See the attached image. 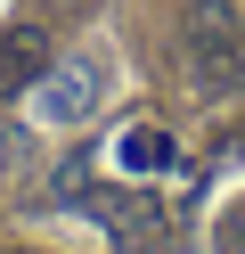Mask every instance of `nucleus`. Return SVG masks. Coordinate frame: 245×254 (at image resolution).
I'll list each match as a JSON object with an SVG mask.
<instances>
[{"label":"nucleus","mask_w":245,"mask_h":254,"mask_svg":"<svg viewBox=\"0 0 245 254\" xmlns=\"http://www.w3.org/2000/svg\"><path fill=\"white\" fill-rule=\"evenodd\" d=\"M98 90H106V66L98 58H65V66H49L41 82H33V107H41L49 123H74L98 107Z\"/></svg>","instance_id":"obj_2"},{"label":"nucleus","mask_w":245,"mask_h":254,"mask_svg":"<svg viewBox=\"0 0 245 254\" xmlns=\"http://www.w3.org/2000/svg\"><path fill=\"white\" fill-rule=\"evenodd\" d=\"M163 254H180V246H163Z\"/></svg>","instance_id":"obj_6"},{"label":"nucleus","mask_w":245,"mask_h":254,"mask_svg":"<svg viewBox=\"0 0 245 254\" xmlns=\"http://www.w3.org/2000/svg\"><path fill=\"white\" fill-rule=\"evenodd\" d=\"M57 197H90V156H65V172H57Z\"/></svg>","instance_id":"obj_5"},{"label":"nucleus","mask_w":245,"mask_h":254,"mask_svg":"<svg viewBox=\"0 0 245 254\" xmlns=\"http://www.w3.org/2000/svg\"><path fill=\"white\" fill-rule=\"evenodd\" d=\"M180 50H188V74H196L204 90H237V82H245V25H237L229 0H188Z\"/></svg>","instance_id":"obj_1"},{"label":"nucleus","mask_w":245,"mask_h":254,"mask_svg":"<svg viewBox=\"0 0 245 254\" xmlns=\"http://www.w3.org/2000/svg\"><path fill=\"white\" fill-rule=\"evenodd\" d=\"M57 66L49 58V33L41 25H8L0 33V99H33V82Z\"/></svg>","instance_id":"obj_3"},{"label":"nucleus","mask_w":245,"mask_h":254,"mask_svg":"<svg viewBox=\"0 0 245 254\" xmlns=\"http://www.w3.org/2000/svg\"><path fill=\"white\" fill-rule=\"evenodd\" d=\"M212 246H221V254H245V197H237V205H221V221H212Z\"/></svg>","instance_id":"obj_4"}]
</instances>
